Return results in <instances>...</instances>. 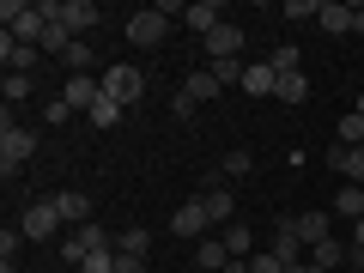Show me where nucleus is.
<instances>
[{
    "label": "nucleus",
    "instance_id": "obj_1",
    "mask_svg": "<svg viewBox=\"0 0 364 273\" xmlns=\"http://www.w3.org/2000/svg\"><path fill=\"white\" fill-rule=\"evenodd\" d=\"M0 18H6V37H13V43H31V49H37L43 31H49V6H43V0H6Z\"/></svg>",
    "mask_w": 364,
    "mask_h": 273
},
{
    "label": "nucleus",
    "instance_id": "obj_2",
    "mask_svg": "<svg viewBox=\"0 0 364 273\" xmlns=\"http://www.w3.org/2000/svg\"><path fill=\"white\" fill-rule=\"evenodd\" d=\"M31 158H37V128L13 122V109H6V122H0V170H6V176H18Z\"/></svg>",
    "mask_w": 364,
    "mask_h": 273
},
{
    "label": "nucleus",
    "instance_id": "obj_3",
    "mask_svg": "<svg viewBox=\"0 0 364 273\" xmlns=\"http://www.w3.org/2000/svg\"><path fill=\"white\" fill-rule=\"evenodd\" d=\"M104 97H116L122 109H128V104H140V97H146V73H140V67L109 61V67H104Z\"/></svg>",
    "mask_w": 364,
    "mask_h": 273
},
{
    "label": "nucleus",
    "instance_id": "obj_4",
    "mask_svg": "<svg viewBox=\"0 0 364 273\" xmlns=\"http://www.w3.org/2000/svg\"><path fill=\"white\" fill-rule=\"evenodd\" d=\"M316 25H322L328 37H364V6H346V0H322Z\"/></svg>",
    "mask_w": 364,
    "mask_h": 273
},
{
    "label": "nucleus",
    "instance_id": "obj_5",
    "mask_svg": "<svg viewBox=\"0 0 364 273\" xmlns=\"http://www.w3.org/2000/svg\"><path fill=\"white\" fill-rule=\"evenodd\" d=\"M61 97H67L73 116H91V104L104 97V73H67L61 79Z\"/></svg>",
    "mask_w": 364,
    "mask_h": 273
},
{
    "label": "nucleus",
    "instance_id": "obj_6",
    "mask_svg": "<svg viewBox=\"0 0 364 273\" xmlns=\"http://www.w3.org/2000/svg\"><path fill=\"white\" fill-rule=\"evenodd\" d=\"M164 37H170V18L158 13V6H146V13L128 18V43H134V49H158Z\"/></svg>",
    "mask_w": 364,
    "mask_h": 273
},
{
    "label": "nucleus",
    "instance_id": "obj_7",
    "mask_svg": "<svg viewBox=\"0 0 364 273\" xmlns=\"http://www.w3.org/2000/svg\"><path fill=\"white\" fill-rule=\"evenodd\" d=\"M207 225H213V213H207V200H182L176 213H170V231L176 237H188V243H200V237H207Z\"/></svg>",
    "mask_w": 364,
    "mask_h": 273
},
{
    "label": "nucleus",
    "instance_id": "obj_8",
    "mask_svg": "<svg viewBox=\"0 0 364 273\" xmlns=\"http://www.w3.org/2000/svg\"><path fill=\"white\" fill-rule=\"evenodd\" d=\"M200 43H207V67L213 61H243V25H231V18H225L219 31H207Z\"/></svg>",
    "mask_w": 364,
    "mask_h": 273
},
{
    "label": "nucleus",
    "instance_id": "obj_9",
    "mask_svg": "<svg viewBox=\"0 0 364 273\" xmlns=\"http://www.w3.org/2000/svg\"><path fill=\"white\" fill-rule=\"evenodd\" d=\"M55 225H61V213H55V195H49V200H31L25 207L18 231H25V243H43V237H55Z\"/></svg>",
    "mask_w": 364,
    "mask_h": 273
},
{
    "label": "nucleus",
    "instance_id": "obj_10",
    "mask_svg": "<svg viewBox=\"0 0 364 273\" xmlns=\"http://www.w3.org/2000/svg\"><path fill=\"white\" fill-rule=\"evenodd\" d=\"M286 225L298 231L304 249H316V243H328V237H334V213H291Z\"/></svg>",
    "mask_w": 364,
    "mask_h": 273
},
{
    "label": "nucleus",
    "instance_id": "obj_11",
    "mask_svg": "<svg viewBox=\"0 0 364 273\" xmlns=\"http://www.w3.org/2000/svg\"><path fill=\"white\" fill-rule=\"evenodd\" d=\"M182 25L195 31V37H207V31L225 25V6H219V0H188V6H182Z\"/></svg>",
    "mask_w": 364,
    "mask_h": 273
},
{
    "label": "nucleus",
    "instance_id": "obj_12",
    "mask_svg": "<svg viewBox=\"0 0 364 273\" xmlns=\"http://www.w3.org/2000/svg\"><path fill=\"white\" fill-rule=\"evenodd\" d=\"M328 170H334L340 182H358L364 188V146H334V152H328Z\"/></svg>",
    "mask_w": 364,
    "mask_h": 273
},
{
    "label": "nucleus",
    "instance_id": "obj_13",
    "mask_svg": "<svg viewBox=\"0 0 364 273\" xmlns=\"http://www.w3.org/2000/svg\"><path fill=\"white\" fill-rule=\"evenodd\" d=\"M55 213H61V225H91V195L85 188H61V195H55Z\"/></svg>",
    "mask_w": 364,
    "mask_h": 273
},
{
    "label": "nucleus",
    "instance_id": "obj_14",
    "mask_svg": "<svg viewBox=\"0 0 364 273\" xmlns=\"http://www.w3.org/2000/svg\"><path fill=\"white\" fill-rule=\"evenodd\" d=\"M0 61H6V73H37L43 49H31V43H13L6 31H0Z\"/></svg>",
    "mask_w": 364,
    "mask_h": 273
},
{
    "label": "nucleus",
    "instance_id": "obj_15",
    "mask_svg": "<svg viewBox=\"0 0 364 273\" xmlns=\"http://www.w3.org/2000/svg\"><path fill=\"white\" fill-rule=\"evenodd\" d=\"M61 18H67V31H73V37H91V31L104 25V13H97L91 0H61Z\"/></svg>",
    "mask_w": 364,
    "mask_h": 273
},
{
    "label": "nucleus",
    "instance_id": "obj_16",
    "mask_svg": "<svg viewBox=\"0 0 364 273\" xmlns=\"http://www.w3.org/2000/svg\"><path fill=\"white\" fill-rule=\"evenodd\" d=\"M243 91H249V97H273V91H279V73H273V61H249Z\"/></svg>",
    "mask_w": 364,
    "mask_h": 273
},
{
    "label": "nucleus",
    "instance_id": "obj_17",
    "mask_svg": "<svg viewBox=\"0 0 364 273\" xmlns=\"http://www.w3.org/2000/svg\"><path fill=\"white\" fill-rule=\"evenodd\" d=\"M182 91H188V97H195V104H213V97H219V73H213V67H195V73L182 79Z\"/></svg>",
    "mask_w": 364,
    "mask_h": 273
},
{
    "label": "nucleus",
    "instance_id": "obj_18",
    "mask_svg": "<svg viewBox=\"0 0 364 273\" xmlns=\"http://www.w3.org/2000/svg\"><path fill=\"white\" fill-rule=\"evenodd\" d=\"M273 255L286 261V267H291V261H310V249H304V243H298V231H291V225H286V219L273 225Z\"/></svg>",
    "mask_w": 364,
    "mask_h": 273
},
{
    "label": "nucleus",
    "instance_id": "obj_19",
    "mask_svg": "<svg viewBox=\"0 0 364 273\" xmlns=\"http://www.w3.org/2000/svg\"><path fill=\"white\" fill-rule=\"evenodd\" d=\"M328 213H340V219L358 225L364 219V188H358V182H340V195H334V207H328Z\"/></svg>",
    "mask_w": 364,
    "mask_h": 273
},
{
    "label": "nucleus",
    "instance_id": "obj_20",
    "mask_svg": "<svg viewBox=\"0 0 364 273\" xmlns=\"http://www.w3.org/2000/svg\"><path fill=\"white\" fill-rule=\"evenodd\" d=\"M225 261H231V249H225V243H213V237H200V243H195V267L200 273H225Z\"/></svg>",
    "mask_w": 364,
    "mask_h": 273
},
{
    "label": "nucleus",
    "instance_id": "obj_21",
    "mask_svg": "<svg viewBox=\"0 0 364 273\" xmlns=\"http://www.w3.org/2000/svg\"><path fill=\"white\" fill-rule=\"evenodd\" d=\"M346 249H352V243H340V237H328V243H316V249H310V261H316L322 273H334L340 261H346Z\"/></svg>",
    "mask_w": 364,
    "mask_h": 273
},
{
    "label": "nucleus",
    "instance_id": "obj_22",
    "mask_svg": "<svg viewBox=\"0 0 364 273\" xmlns=\"http://www.w3.org/2000/svg\"><path fill=\"white\" fill-rule=\"evenodd\" d=\"M61 67H67V73H91V67H97V49H91V43H85V37H79V43H73V49H67V55H61Z\"/></svg>",
    "mask_w": 364,
    "mask_h": 273
},
{
    "label": "nucleus",
    "instance_id": "obj_23",
    "mask_svg": "<svg viewBox=\"0 0 364 273\" xmlns=\"http://www.w3.org/2000/svg\"><path fill=\"white\" fill-rule=\"evenodd\" d=\"M273 97H279V104H304V97H310V79L304 73H279V91H273Z\"/></svg>",
    "mask_w": 364,
    "mask_h": 273
},
{
    "label": "nucleus",
    "instance_id": "obj_24",
    "mask_svg": "<svg viewBox=\"0 0 364 273\" xmlns=\"http://www.w3.org/2000/svg\"><path fill=\"white\" fill-rule=\"evenodd\" d=\"M0 97H6V109H18L31 97V73H6V79H0Z\"/></svg>",
    "mask_w": 364,
    "mask_h": 273
},
{
    "label": "nucleus",
    "instance_id": "obj_25",
    "mask_svg": "<svg viewBox=\"0 0 364 273\" xmlns=\"http://www.w3.org/2000/svg\"><path fill=\"white\" fill-rule=\"evenodd\" d=\"M85 122H91V128H104V134H109V128H116V122H122V104H116V97H97Z\"/></svg>",
    "mask_w": 364,
    "mask_h": 273
},
{
    "label": "nucleus",
    "instance_id": "obj_26",
    "mask_svg": "<svg viewBox=\"0 0 364 273\" xmlns=\"http://www.w3.org/2000/svg\"><path fill=\"white\" fill-rule=\"evenodd\" d=\"M219 243L231 249V261H243V255H249V243H255V237H249V225H237V219H231V225H225V237H219Z\"/></svg>",
    "mask_w": 364,
    "mask_h": 273
},
{
    "label": "nucleus",
    "instance_id": "obj_27",
    "mask_svg": "<svg viewBox=\"0 0 364 273\" xmlns=\"http://www.w3.org/2000/svg\"><path fill=\"white\" fill-rule=\"evenodd\" d=\"M116 249H122V255H146V249H152V237H146V225H128V231L116 237Z\"/></svg>",
    "mask_w": 364,
    "mask_h": 273
},
{
    "label": "nucleus",
    "instance_id": "obj_28",
    "mask_svg": "<svg viewBox=\"0 0 364 273\" xmlns=\"http://www.w3.org/2000/svg\"><path fill=\"white\" fill-rule=\"evenodd\" d=\"M219 170H225V182H237V176H249V170H255V158L237 146V152H225V158H219Z\"/></svg>",
    "mask_w": 364,
    "mask_h": 273
},
{
    "label": "nucleus",
    "instance_id": "obj_29",
    "mask_svg": "<svg viewBox=\"0 0 364 273\" xmlns=\"http://www.w3.org/2000/svg\"><path fill=\"white\" fill-rule=\"evenodd\" d=\"M334 146H364V116H340V128H334Z\"/></svg>",
    "mask_w": 364,
    "mask_h": 273
},
{
    "label": "nucleus",
    "instance_id": "obj_30",
    "mask_svg": "<svg viewBox=\"0 0 364 273\" xmlns=\"http://www.w3.org/2000/svg\"><path fill=\"white\" fill-rule=\"evenodd\" d=\"M79 273H116V249H91V255L79 261Z\"/></svg>",
    "mask_w": 364,
    "mask_h": 273
},
{
    "label": "nucleus",
    "instance_id": "obj_31",
    "mask_svg": "<svg viewBox=\"0 0 364 273\" xmlns=\"http://www.w3.org/2000/svg\"><path fill=\"white\" fill-rule=\"evenodd\" d=\"M267 61H273V73H304V67H298V49H291V43H279Z\"/></svg>",
    "mask_w": 364,
    "mask_h": 273
},
{
    "label": "nucleus",
    "instance_id": "obj_32",
    "mask_svg": "<svg viewBox=\"0 0 364 273\" xmlns=\"http://www.w3.org/2000/svg\"><path fill=\"white\" fill-rule=\"evenodd\" d=\"M213 73H219V85H243L249 61H213Z\"/></svg>",
    "mask_w": 364,
    "mask_h": 273
},
{
    "label": "nucleus",
    "instance_id": "obj_33",
    "mask_svg": "<svg viewBox=\"0 0 364 273\" xmlns=\"http://www.w3.org/2000/svg\"><path fill=\"white\" fill-rule=\"evenodd\" d=\"M322 13V0H286V6H279V18H316Z\"/></svg>",
    "mask_w": 364,
    "mask_h": 273
},
{
    "label": "nucleus",
    "instance_id": "obj_34",
    "mask_svg": "<svg viewBox=\"0 0 364 273\" xmlns=\"http://www.w3.org/2000/svg\"><path fill=\"white\" fill-rule=\"evenodd\" d=\"M170 116H176V122H195V116H200V104L188 97V91H176V97H170Z\"/></svg>",
    "mask_w": 364,
    "mask_h": 273
},
{
    "label": "nucleus",
    "instance_id": "obj_35",
    "mask_svg": "<svg viewBox=\"0 0 364 273\" xmlns=\"http://www.w3.org/2000/svg\"><path fill=\"white\" fill-rule=\"evenodd\" d=\"M43 122H49V128H61V122H73V109H67V97H49V104H43Z\"/></svg>",
    "mask_w": 364,
    "mask_h": 273
},
{
    "label": "nucleus",
    "instance_id": "obj_36",
    "mask_svg": "<svg viewBox=\"0 0 364 273\" xmlns=\"http://www.w3.org/2000/svg\"><path fill=\"white\" fill-rule=\"evenodd\" d=\"M18 243H25V231H13V225H6V231H0V261H13Z\"/></svg>",
    "mask_w": 364,
    "mask_h": 273
},
{
    "label": "nucleus",
    "instance_id": "obj_37",
    "mask_svg": "<svg viewBox=\"0 0 364 273\" xmlns=\"http://www.w3.org/2000/svg\"><path fill=\"white\" fill-rule=\"evenodd\" d=\"M116 273H146V255H122L116 249Z\"/></svg>",
    "mask_w": 364,
    "mask_h": 273
},
{
    "label": "nucleus",
    "instance_id": "obj_38",
    "mask_svg": "<svg viewBox=\"0 0 364 273\" xmlns=\"http://www.w3.org/2000/svg\"><path fill=\"white\" fill-rule=\"evenodd\" d=\"M346 261H352V273H364V249H358V243L346 249Z\"/></svg>",
    "mask_w": 364,
    "mask_h": 273
},
{
    "label": "nucleus",
    "instance_id": "obj_39",
    "mask_svg": "<svg viewBox=\"0 0 364 273\" xmlns=\"http://www.w3.org/2000/svg\"><path fill=\"white\" fill-rule=\"evenodd\" d=\"M352 243H358V249H364V219H358V225H352Z\"/></svg>",
    "mask_w": 364,
    "mask_h": 273
}]
</instances>
